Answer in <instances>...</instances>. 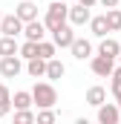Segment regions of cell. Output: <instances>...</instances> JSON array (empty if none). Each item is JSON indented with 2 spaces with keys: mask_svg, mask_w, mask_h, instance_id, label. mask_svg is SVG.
Instances as JSON below:
<instances>
[{
  "mask_svg": "<svg viewBox=\"0 0 121 124\" xmlns=\"http://www.w3.org/2000/svg\"><path fill=\"white\" fill-rule=\"evenodd\" d=\"M121 52V43L115 40V38H101V43H98V55H107V58H118Z\"/></svg>",
  "mask_w": 121,
  "mask_h": 124,
  "instance_id": "11",
  "label": "cell"
},
{
  "mask_svg": "<svg viewBox=\"0 0 121 124\" xmlns=\"http://www.w3.org/2000/svg\"><path fill=\"white\" fill-rule=\"evenodd\" d=\"M90 6H81V3H75V6H69V12H66V20L72 23V26H84V23H90Z\"/></svg>",
  "mask_w": 121,
  "mask_h": 124,
  "instance_id": "7",
  "label": "cell"
},
{
  "mask_svg": "<svg viewBox=\"0 0 121 124\" xmlns=\"http://www.w3.org/2000/svg\"><path fill=\"white\" fill-rule=\"evenodd\" d=\"M66 12H69V6H66L63 0H52V6L46 9V17H43V26H46V32H52L55 26L66 23Z\"/></svg>",
  "mask_w": 121,
  "mask_h": 124,
  "instance_id": "2",
  "label": "cell"
},
{
  "mask_svg": "<svg viewBox=\"0 0 121 124\" xmlns=\"http://www.w3.org/2000/svg\"><path fill=\"white\" fill-rule=\"evenodd\" d=\"M0 32L9 35V38H17V35H23V20H20L17 15H3V20H0Z\"/></svg>",
  "mask_w": 121,
  "mask_h": 124,
  "instance_id": "6",
  "label": "cell"
},
{
  "mask_svg": "<svg viewBox=\"0 0 121 124\" xmlns=\"http://www.w3.org/2000/svg\"><path fill=\"white\" fill-rule=\"evenodd\" d=\"M78 3H81V6H90V9H92V6H95L98 0H78Z\"/></svg>",
  "mask_w": 121,
  "mask_h": 124,
  "instance_id": "28",
  "label": "cell"
},
{
  "mask_svg": "<svg viewBox=\"0 0 121 124\" xmlns=\"http://www.w3.org/2000/svg\"><path fill=\"white\" fill-rule=\"evenodd\" d=\"M32 104H38V107H55L58 104V90L52 84H46V81H38L32 87Z\"/></svg>",
  "mask_w": 121,
  "mask_h": 124,
  "instance_id": "1",
  "label": "cell"
},
{
  "mask_svg": "<svg viewBox=\"0 0 121 124\" xmlns=\"http://www.w3.org/2000/svg\"><path fill=\"white\" fill-rule=\"evenodd\" d=\"M17 55H20V58H26V61L35 58V55H38V43H35V40H26L23 46H17Z\"/></svg>",
  "mask_w": 121,
  "mask_h": 124,
  "instance_id": "22",
  "label": "cell"
},
{
  "mask_svg": "<svg viewBox=\"0 0 121 124\" xmlns=\"http://www.w3.org/2000/svg\"><path fill=\"white\" fill-rule=\"evenodd\" d=\"M0 20H3V12H0Z\"/></svg>",
  "mask_w": 121,
  "mask_h": 124,
  "instance_id": "30",
  "label": "cell"
},
{
  "mask_svg": "<svg viewBox=\"0 0 121 124\" xmlns=\"http://www.w3.org/2000/svg\"><path fill=\"white\" fill-rule=\"evenodd\" d=\"M55 43L52 40H38V58H43V61H49V58H55Z\"/></svg>",
  "mask_w": 121,
  "mask_h": 124,
  "instance_id": "20",
  "label": "cell"
},
{
  "mask_svg": "<svg viewBox=\"0 0 121 124\" xmlns=\"http://www.w3.org/2000/svg\"><path fill=\"white\" fill-rule=\"evenodd\" d=\"M9 98H12L9 87H6V84H0V101H9Z\"/></svg>",
  "mask_w": 121,
  "mask_h": 124,
  "instance_id": "26",
  "label": "cell"
},
{
  "mask_svg": "<svg viewBox=\"0 0 121 124\" xmlns=\"http://www.w3.org/2000/svg\"><path fill=\"white\" fill-rule=\"evenodd\" d=\"M104 17H107V26H110V32H121V9H118V6L107 9V12H104Z\"/></svg>",
  "mask_w": 121,
  "mask_h": 124,
  "instance_id": "15",
  "label": "cell"
},
{
  "mask_svg": "<svg viewBox=\"0 0 121 124\" xmlns=\"http://www.w3.org/2000/svg\"><path fill=\"white\" fill-rule=\"evenodd\" d=\"M98 3H101L104 9H113V6H118V0H98Z\"/></svg>",
  "mask_w": 121,
  "mask_h": 124,
  "instance_id": "27",
  "label": "cell"
},
{
  "mask_svg": "<svg viewBox=\"0 0 121 124\" xmlns=\"http://www.w3.org/2000/svg\"><path fill=\"white\" fill-rule=\"evenodd\" d=\"M63 75H66V66H63V61H58V58H49V61H46V75H43V78L58 81V78H63Z\"/></svg>",
  "mask_w": 121,
  "mask_h": 124,
  "instance_id": "13",
  "label": "cell"
},
{
  "mask_svg": "<svg viewBox=\"0 0 121 124\" xmlns=\"http://www.w3.org/2000/svg\"><path fill=\"white\" fill-rule=\"evenodd\" d=\"M23 38L38 43V40H43V38H46V26L35 17V20H29V23H23Z\"/></svg>",
  "mask_w": 121,
  "mask_h": 124,
  "instance_id": "9",
  "label": "cell"
},
{
  "mask_svg": "<svg viewBox=\"0 0 121 124\" xmlns=\"http://www.w3.org/2000/svg\"><path fill=\"white\" fill-rule=\"evenodd\" d=\"M12 107H15V110H29V107H32V93L17 90V93H15V98H12Z\"/></svg>",
  "mask_w": 121,
  "mask_h": 124,
  "instance_id": "18",
  "label": "cell"
},
{
  "mask_svg": "<svg viewBox=\"0 0 121 124\" xmlns=\"http://www.w3.org/2000/svg\"><path fill=\"white\" fill-rule=\"evenodd\" d=\"M15 15H17L23 23H29V20L38 17V6H35L32 0H20V3H17V9H15Z\"/></svg>",
  "mask_w": 121,
  "mask_h": 124,
  "instance_id": "12",
  "label": "cell"
},
{
  "mask_svg": "<svg viewBox=\"0 0 121 124\" xmlns=\"http://www.w3.org/2000/svg\"><path fill=\"white\" fill-rule=\"evenodd\" d=\"M110 78H113V87H110V90H113V98L118 101L121 98V66H115V69L110 72Z\"/></svg>",
  "mask_w": 121,
  "mask_h": 124,
  "instance_id": "21",
  "label": "cell"
},
{
  "mask_svg": "<svg viewBox=\"0 0 121 124\" xmlns=\"http://www.w3.org/2000/svg\"><path fill=\"white\" fill-rule=\"evenodd\" d=\"M115 104H118V113H121V98H118V101H115Z\"/></svg>",
  "mask_w": 121,
  "mask_h": 124,
  "instance_id": "29",
  "label": "cell"
},
{
  "mask_svg": "<svg viewBox=\"0 0 121 124\" xmlns=\"http://www.w3.org/2000/svg\"><path fill=\"white\" fill-rule=\"evenodd\" d=\"M118 61H121V52H118Z\"/></svg>",
  "mask_w": 121,
  "mask_h": 124,
  "instance_id": "31",
  "label": "cell"
},
{
  "mask_svg": "<svg viewBox=\"0 0 121 124\" xmlns=\"http://www.w3.org/2000/svg\"><path fill=\"white\" fill-rule=\"evenodd\" d=\"M20 69H23V63H20L17 55H3V58H0V75H3V78H17Z\"/></svg>",
  "mask_w": 121,
  "mask_h": 124,
  "instance_id": "5",
  "label": "cell"
},
{
  "mask_svg": "<svg viewBox=\"0 0 121 124\" xmlns=\"http://www.w3.org/2000/svg\"><path fill=\"white\" fill-rule=\"evenodd\" d=\"M104 101H107V90H104V87H98V84H95V87L87 90V104L98 107V104H104Z\"/></svg>",
  "mask_w": 121,
  "mask_h": 124,
  "instance_id": "16",
  "label": "cell"
},
{
  "mask_svg": "<svg viewBox=\"0 0 121 124\" xmlns=\"http://www.w3.org/2000/svg\"><path fill=\"white\" fill-rule=\"evenodd\" d=\"M9 110H12V98H9V101H0V118H6Z\"/></svg>",
  "mask_w": 121,
  "mask_h": 124,
  "instance_id": "25",
  "label": "cell"
},
{
  "mask_svg": "<svg viewBox=\"0 0 121 124\" xmlns=\"http://www.w3.org/2000/svg\"><path fill=\"white\" fill-rule=\"evenodd\" d=\"M98 121L101 124H118L121 121V113H118V104H98Z\"/></svg>",
  "mask_w": 121,
  "mask_h": 124,
  "instance_id": "8",
  "label": "cell"
},
{
  "mask_svg": "<svg viewBox=\"0 0 121 124\" xmlns=\"http://www.w3.org/2000/svg\"><path fill=\"white\" fill-rule=\"evenodd\" d=\"M26 69H29V75H32V78H43V75H46V61L35 55V58H29Z\"/></svg>",
  "mask_w": 121,
  "mask_h": 124,
  "instance_id": "14",
  "label": "cell"
},
{
  "mask_svg": "<svg viewBox=\"0 0 121 124\" xmlns=\"http://www.w3.org/2000/svg\"><path fill=\"white\" fill-rule=\"evenodd\" d=\"M90 29L95 38H104L107 32H110V26H107V17L104 15H98V17H90Z\"/></svg>",
  "mask_w": 121,
  "mask_h": 124,
  "instance_id": "17",
  "label": "cell"
},
{
  "mask_svg": "<svg viewBox=\"0 0 121 124\" xmlns=\"http://www.w3.org/2000/svg\"><path fill=\"white\" fill-rule=\"evenodd\" d=\"M90 69L98 75V78H110V72L115 69V58H107V55H92Z\"/></svg>",
  "mask_w": 121,
  "mask_h": 124,
  "instance_id": "3",
  "label": "cell"
},
{
  "mask_svg": "<svg viewBox=\"0 0 121 124\" xmlns=\"http://www.w3.org/2000/svg\"><path fill=\"white\" fill-rule=\"evenodd\" d=\"M3 55H17V38H9V35L0 38V58Z\"/></svg>",
  "mask_w": 121,
  "mask_h": 124,
  "instance_id": "19",
  "label": "cell"
},
{
  "mask_svg": "<svg viewBox=\"0 0 121 124\" xmlns=\"http://www.w3.org/2000/svg\"><path fill=\"white\" fill-rule=\"evenodd\" d=\"M75 40V32H72V26H66V23H60V26H55L52 29V43L58 46V49H69V43Z\"/></svg>",
  "mask_w": 121,
  "mask_h": 124,
  "instance_id": "4",
  "label": "cell"
},
{
  "mask_svg": "<svg viewBox=\"0 0 121 124\" xmlns=\"http://www.w3.org/2000/svg\"><path fill=\"white\" fill-rule=\"evenodd\" d=\"M35 121H38V124H52V121H55L52 107H40V113H35Z\"/></svg>",
  "mask_w": 121,
  "mask_h": 124,
  "instance_id": "23",
  "label": "cell"
},
{
  "mask_svg": "<svg viewBox=\"0 0 121 124\" xmlns=\"http://www.w3.org/2000/svg\"><path fill=\"white\" fill-rule=\"evenodd\" d=\"M32 121H35L32 107H29V110H17V113H15V124H32Z\"/></svg>",
  "mask_w": 121,
  "mask_h": 124,
  "instance_id": "24",
  "label": "cell"
},
{
  "mask_svg": "<svg viewBox=\"0 0 121 124\" xmlns=\"http://www.w3.org/2000/svg\"><path fill=\"white\" fill-rule=\"evenodd\" d=\"M69 52L78 58V61H84V58H92V43L87 38H75L72 43H69Z\"/></svg>",
  "mask_w": 121,
  "mask_h": 124,
  "instance_id": "10",
  "label": "cell"
}]
</instances>
